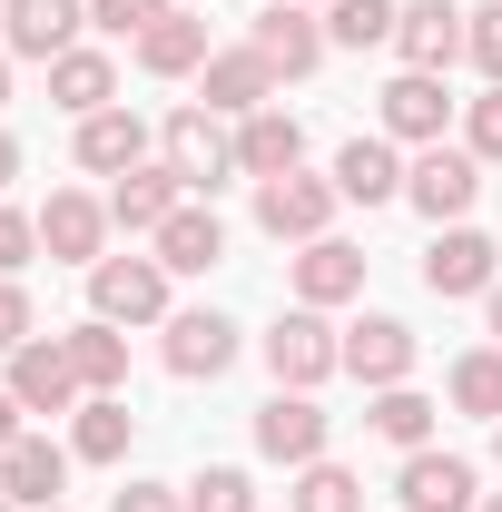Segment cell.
<instances>
[{
  "label": "cell",
  "mask_w": 502,
  "mask_h": 512,
  "mask_svg": "<svg viewBox=\"0 0 502 512\" xmlns=\"http://www.w3.org/2000/svg\"><path fill=\"white\" fill-rule=\"evenodd\" d=\"M158 148H168V168L188 178V197H217L227 178H237V128L217 119V109H168V128H158Z\"/></svg>",
  "instance_id": "cell-1"
},
{
  "label": "cell",
  "mask_w": 502,
  "mask_h": 512,
  "mask_svg": "<svg viewBox=\"0 0 502 512\" xmlns=\"http://www.w3.org/2000/svg\"><path fill=\"white\" fill-rule=\"evenodd\" d=\"M335 207H345V188H335V178H306V168L256 178V227H266L276 247H315V237L335 227Z\"/></svg>",
  "instance_id": "cell-2"
},
{
  "label": "cell",
  "mask_w": 502,
  "mask_h": 512,
  "mask_svg": "<svg viewBox=\"0 0 502 512\" xmlns=\"http://www.w3.org/2000/svg\"><path fill=\"white\" fill-rule=\"evenodd\" d=\"M266 375L296 384V394H315L325 375H345V335L325 325V306H296V316L266 325Z\"/></svg>",
  "instance_id": "cell-3"
},
{
  "label": "cell",
  "mask_w": 502,
  "mask_h": 512,
  "mask_svg": "<svg viewBox=\"0 0 502 512\" xmlns=\"http://www.w3.org/2000/svg\"><path fill=\"white\" fill-rule=\"evenodd\" d=\"M89 316L158 325L168 316V266H158V256H99V266H89Z\"/></svg>",
  "instance_id": "cell-4"
},
{
  "label": "cell",
  "mask_w": 502,
  "mask_h": 512,
  "mask_svg": "<svg viewBox=\"0 0 502 512\" xmlns=\"http://www.w3.org/2000/svg\"><path fill=\"white\" fill-rule=\"evenodd\" d=\"M325 404L315 394H296V384H276L266 404H256V453L266 463H286V473H306V463H325Z\"/></svg>",
  "instance_id": "cell-5"
},
{
  "label": "cell",
  "mask_w": 502,
  "mask_h": 512,
  "mask_svg": "<svg viewBox=\"0 0 502 512\" xmlns=\"http://www.w3.org/2000/svg\"><path fill=\"white\" fill-rule=\"evenodd\" d=\"M79 30H89V0H0V50L10 60H60L79 50Z\"/></svg>",
  "instance_id": "cell-6"
},
{
  "label": "cell",
  "mask_w": 502,
  "mask_h": 512,
  "mask_svg": "<svg viewBox=\"0 0 502 512\" xmlns=\"http://www.w3.org/2000/svg\"><path fill=\"white\" fill-rule=\"evenodd\" d=\"M404 197H414L434 227H463V207L483 197V158H473V148H443V138H434V148L404 168Z\"/></svg>",
  "instance_id": "cell-7"
},
{
  "label": "cell",
  "mask_w": 502,
  "mask_h": 512,
  "mask_svg": "<svg viewBox=\"0 0 502 512\" xmlns=\"http://www.w3.org/2000/svg\"><path fill=\"white\" fill-rule=\"evenodd\" d=\"M10 394H20V414H79V404H89V384H79L60 335H30V345L10 355Z\"/></svg>",
  "instance_id": "cell-8"
},
{
  "label": "cell",
  "mask_w": 502,
  "mask_h": 512,
  "mask_svg": "<svg viewBox=\"0 0 502 512\" xmlns=\"http://www.w3.org/2000/svg\"><path fill=\"white\" fill-rule=\"evenodd\" d=\"M197 109H217V119H256V109H276V69L247 50H207V69H197Z\"/></svg>",
  "instance_id": "cell-9"
},
{
  "label": "cell",
  "mask_w": 502,
  "mask_h": 512,
  "mask_svg": "<svg viewBox=\"0 0 502 512\" xmlns=\"http://www.w3.org/2000/svg\"><path fill=\"white\" fill-rule=\"evenodd\" d=\"M394 503L404 512H473L483 503V473L463 463V453H404V473H394Z\"/></svg>",
  "instance_id": "cell-10"
},
{
  "label": "cell",
  "mask_w": 502,
  "mask_h": 512,
  "mask_svg": "<svg viewBox=\"0 0 502 512\" xmlns=\"http://www.w3.org/2000/svg\"><path fill=\"white\" fill-rule=\"evenodd\" d=\"M493 276H502V237H483V227H443L424 247V286L434 296H493Z\"/></svg>",
  "instance_id": "cell-11"
},
{
  "label": "cell",
  "mask_w": 502,
  "mask_h": 512,
  "mask_svg": "<svg viewBox=\"0 0 502 512\" xmlns=\"http://www.w3.org/2000/svg\"><path fill=\"white\" fill-rule=\"evenodd\" d=\"M414 325L404 316H365V325H345V375L365 384V394H384V384H414Z\"/></svg>",
  "instance_id": "cell-12"
},
{
  "label": "cell",
  "mask_w": 502,
  "mask_h": 512,
  "mask_svg": "<svg viewBox=\"0 0 502 512\" xmlns=\"http://www.w3.org/2000/svg\"><path fill=\"white\" fill-rule=\"evenodd\" d=\"M325 50H335V40H325V20H315L306 0H266V10H256V60L276 69V79H306Z\"/></svg>",
  "instance_id": "cell-13"
},
{
  "label": "cell",
  "mask_w": 502,
  "mask_h": 512,
  "mask_svg": "<svg viewBox=\"0 0 502 512\" xmlns=\"http://www.w3.org/2000/svg\"><path fill=\"white\" fill-rule=\"evenodd\" d=\"M158 355H168L178 384H207V375L237 365V325L217 316V306H188V316H168V345H158Z\"/></svg>",
  "instance_id": "cell-14"
},
{
  "label": "cell",
  "mask_w": 502,
  "mask_h": 512,
  "mask_svg": "<svg viewBox=\"0 0 502 512\" xmlns=\"http://www.w3.org/2000/svg\"><path fill=\"white\" fill-rule=\"evenodd\" d=\"M463 30H473V10H453V0H404V20H394V50L404 69H453L463 60Z\"/></svg>",
  "instance_id": "cell-15"
},
{
  "label": "cell",
  "mask_w": 502,
  "mask_h": 512,
  "mask_svg": "<svg viewBox=\"0 0 502 512\" xmlns=\"http://www.w3.org/2000/svg\"><path fill=\"white\" fill-rule=\"evenodd\" d=\"M40 247L60 256V266H99V247H109V197L50 188V207H40Z\"/></svg>",
  "instance_id": "cell-16"
},
{
  "label": "cell",
  "mask_w": 502,
  "mask_h": 512,
  "mask_svg": "<svg viewBox=\"0 0 502 512\" xmlns=\"http://www.w3.org/2000/svg\"><path fill=\"white\" fill-rule=\"evenodd\" d=\"M443 128H453L443 79H434V69H394V79H384V138H414V148H434Z\"/></svg>",
  "instance_id": "cell-17"
},
{
  "label": "cell",
  "mask_w": 502,
  "mask_h": 512,
  "mask_svg": "<svg viewBox=\"0 0 502 512\" xmlns=\"http://www.w3.org/2000/svg\"><path fill=\"white\" fill-rule=\"evenodd\" d=\"M178 207H188V178L158 158V168H128L119 188H109V227H128V237H158Z\"/></svg>",
  "instance_id": "cell-18"
},
{
  "label": "cell",
  "mask_w": 502,
  "mask_h": 512,
  "mask_svg": "<svg viewBox=\"0 0 502 512\" xmlns=\"http://www.w3.org/2000/svg\"><path fill=\"white\" fill-rule=\"evenodd\" d=\"M69 463H79V453L40 444V434H20V444L0 453V493H10V503H30V512H50V503L69 493Z\"/></svg>",
  "instance_id": "cell-19"
},
{
  "label": "cell",
  "mask_w": 502,
  "mask_h": 512,
  "mask_svg": "<svg viewBox=\"0 0 502 512\" xmlns=\"http://www.w3.org/2000/svg\"><path fill=\"white\" fill-rule=\"evenodd\" d=\"M79 168H89V178H128V168H148V119H138V109H99V119H79Z\"/></svg>",
  "instance_id": "cell-20"
},
{
  "label": "cell",
  "mask_w": 502,
  "mask_h": 512,
  "mask_svg": "<svg viewBox=\"0 0 502 512\" xmlns=\"http://www.w3.org/2000/svg\"><path fill=\"white\" fill-rule=\"evenodd\" d=\"M50 109H69V119L119 109V69H109V50H60V60H50Z\"/></svg>",
  "instance_id": "cell-21"
},
{
  "label": "cell",
  "mask_w": 502,
  "mask_h": 512,
  "mask_svg": "<svg viewBox=\"0 0 502 512\" xmlns=\"http://www.w3.org/2000/svg\"><path fill=\"white\" fill-rule=\"evenodd\" d=\"M286 168H306V128L286 119V109L237 119V178H286Z\"/></svg>",
  "instance_id": "cell-22"
},
{
  "label": "cell",
  "mask_w": 502,
  "mask_h": 512,
  "mask_svg": "<svg viewBox=\"0 0 502 512\" xmlns=\"http://www.w3.org/2000/svg\"><path fill=\"white\" fill-rule=\"evenodd\" d=\"M345 296H365V247L315 237V247L296 256V306H345Z\"/></svg>",
  "instance_id": "cell-23"
},
{
  "label": "cell",
  "mask_w": 502,
  "mask_h": 512,
  "mask_svg": "<svg viewBox=\"0 0 502 512\" xmlns=\"http://www.w3.org/2000/svg\"><path fill=\"white\" fill-rule=\"evenodd\" d=\"M148 247H158V266H168V276H207V266L227 256V227H217V207H197V197H188V207H178Z\"/></svg>",
  "instance_id": "cell-24"
},
{
  "label": "cell",
  "mask_w": 502,
  "mask_h": 512,
  "mask_svg": "<svg viewBox=\"0 0 502 512\" xmlns=\"http://www.w3.org/2000/svg\"><path fill=\"white\" fill-rule=\"evenodd\" d=\"M335 188L355 197V207L404 197V158H394V138H345V148H335Z\"/></svg>",
  "instance_id": "cell-25"
},
{
  "label": "cell",
  "mask_w": 502,
  "mask_h": 512,
  "mask_svg": "<svg viewBox=\"0 0 502 512\" xmlns=\"http://www.w3.org/2000/svg\"><path fill=\"white\" fill-rule=\"evenodd\" d=\"M138 69L148 79H197L207 69V20L197 10H168L158 30H138Z\"/></svg>",
  "instance_id": "cell-26"
},
{
  "label": "cell",
  "mask_w": 502,
  "mask_h": 512,
  "mask_svg": "<svg viewBox=\"0 0 502 512\" xmlns=\"http://www.w3.org/2000/svg\"><path fill=\"white\" fill-rule=\"evenodd\" d=\"M60 345H69V365H79V384H89V394H119V384H128V335H119L109 316L69 325Z\"/></svg>",
  "instance_id": "cell-27"
},
{
  "label": "cell",
  "mask_w": 502,
  "mask_h": 512,
  "mask_svg": "<svg viewBox=\"0 0 502 512\" xmlns=\"http://www.w3.org/2000/svg\"><path fill=\"white\" fill-rule=\"evenodd\" d=\"M365 424H375L384 444L424 453V444H434V424H443V404H434V394H414V384H384V394H375V414H365Z\"/></svg>",
  "instance_id": "cell-28"
},
{
  "label": "cell",
  "mask_w": 502,
  "mask_h": 512,
  "mask_svg": "<svg viewBox=\"0 0 502 512\" xmlns=\"http://www.w3.org/2000/svg\"><path fill=\"white\" fill-rule=\"evenodd\" d=\"M404 20V0H325V40L335 50H384Z\"/></svg>",
  "instance_id": "cell-29"
},
{
  "label": "cell",
  "mask_w": 502,
  "mask_h": 512,
  "mask_svg": "<svg viewBox=\"0 0 502 512\" xmlns=\"http://www.w3.org/2000/svg\"><path fill=\"white\" fill-rule=\"evenodd\" d=\"M69 453H79V463H119V453H128V404H119V394H89V404H79Z\"/></svg>",
  "instance_id": "cell-30"
},
{
  "label": "cell",
  "mask_w": 502,
  "mask_h": 512,
  "mask_svg": "<svg viewBox=\"0 0 502 512\" xmlns=\"http://www.w3.org/2000/svg\"><path fill=\"white\" fill-rule=\"evenodd\" d=\"M453 404H463V414H483V424H502V345L453 355Z\"/></svg>",
  "instance_id": "cell-31"
},
{
  "label": "cell",
  "mask_w": 502,
  "mask_h": 512,
  "mask_svg": "<svg viewBox=\"0 0 502 512\" xmlns=\"http://www.w3.org/2000/svg\"><path fill=\"white\" fill-rule=\"evenodd\" d=\"M296 512H365V483L345 463H306L296 473Z\"/></svg>",
  "instance_id": "cell-32"
},
{
  "label": "cell",
  "mask_w": 502,
  "mask_h": 512,
  "mask_svg": "<svg viewBox=\"0 0 502 512\" xmlns=\"http://www.w3.org/2000/svg\"><path fill=\"white\" fill-rule=\"evenodd\" d=\"M188 512H256V483L237 473V463H207L188 483Z\"/></svg>",
  "instance_id": "cell-33"
},
{
  "label": "cell",
  "mask_w": 502,
  "mask_h": 512,
  "mask_svg": "<svg viewBox=\"0 0 502 512\" xmlns=\"http://www.w3.org/2000/svg\"><path fill=\"white\" fill-rule=\"evenodd\" d=\"M463 148H473L483 168H502V89H483V99H463Z\"/></svg>",
  "instance_id": "cell-34"
},
{
  "label": "cell",
  "mask_w": 502,
  "mask_h": 512,
  "mask_svg": "<svg viewBox=\"0 0 502 512\" xmlns=\"http://www.w3.org/2000/svg\"><path fill=\"white\" fill-rule=\"evenodd\" d=\"M463 60H473V69L502 89V0H483V10H473V30H463Z\"/></svg>",
  "instance_id": "cell-35"
},
{
  "label": "cell",
  "mask_w": 502,
  "mask_h": 512,
  "mask_svg": "<svg viewBox=\"0 0 502 512\" xmlns=\"http://www.w3.org/2000/svg\"><path fill=\"white\" fill-rule=\"evenodd\" d=\"M89 20H99L109 40H138V30H158V20H168V0H89Z\"/></svg>",
  "instance_id": "cell-36"
},
{
  "label": "cell",
  "mask_w": 502,
  "mask_h": 512,
  "mask_svg": "<svg viewBox=\"0 0 502 512\" xmlns=\"http://www.w3.org/2000/svg\"><path fill=\"white\" fill-rule=\"evenodd\" d=\"M30 335H40V325H30V286H20V276H0V355H20Z\"/></svg>",
  "instance_id": "cell-37"
},
{
  "label": "cell",
  "mask_w": 502,
  "mask_h": 512,
  "mask_svg": "<svg viewBox=\"0 0 502 512\" xmlns=\"http://www.w3.org/2000/svg\"><path fill=\"white\" fill-rule=\"evenodd\" d=\"M40 256V217H20V207H0V276H20Z\"/></svg>",
  "instance_id": "cell-38"
},
{
  "label": "cell",
  "mask_w": 502,
  "mask_h": 512,
  "mask_svg": "<svg viewBox=\"0 0 502 512\" xmlns=\"http://www.w3.org/2000/svg\"><path fill=\"white\" fill-rule=\"evenodd\" d=\"M109 512H188V483H178V493H168V483H128Z\"/></svg>",
  "instance_id": "cell-39"
},
{
  "label": "cell",
  "mask_w": 502,
  "mask_h": 512,
  "mask_svg": "<svg viewBox=\"0 0 502 512\" xmlns=\"http://www.w3.org/2000/svg\"><path fill=\"white\" fill-rule=\"evenodd\" d=\"M20 444V394H10V384H0V453Z\"/></svg>",
  "instance_id": "cell-40"
},
{
  "label": "cell",
  "mask_w": 502,
  "mask_h": 512,
  "mask_svg": "<svg viewBox=\"0 0 502 512\" xmlns=\"http://www.w3.org/2000/svg\"><path fill=\"white\" fill-rule=\"evenodd\" d=\"M10 178H20V138L0 128V188H10Z\"/></svg>",
  "instance_id": "cell-41"
},
{
  "label": "cell",
  "mask_w": 502,
  "mask_h": 512,
  "mask_svg": "<svg viewBox=\"0 0 502 512\" xmlns=\"http://www.w3.org/2000/svg\"><path fill=\"white\" fill-rule=\"evenodd\" d=\"M483 325H493V345H502V276H493V296H483Z\"/></svg>",
  "instance_id": "cell-42"
},
{
  "label": "cell",
  "mask_w": 502,
  "mask_h": 512,
  "mask_svg": "<svg viewBox=\"0 0 502 512\" xmlns=\"http://www.w3.org/2000/svg\"><path fill=\"white\" fill-rule=\"evenodd\" d=\"M0 99H10V50H0Z\"/></svg>",
  "instance_id": "cell-43"
},
{
  "label": "cell",
  "mask_w": 502,
  "mask_h": 512,
  "mask_svg": "<svg viewBox=\"0 0 502 512\" xmlns=\"http://www.w3.org/2000/svg\"><path fill=\"white\" fill-rule=\"evenodd\" d=\"M473 512H502V493H483V503H473Z\"/></svg>",
  "instance_id": "cell-44"
},
{
  "label": "cell",
  "mask_w": 502,
  "mask_h": 512,
  "mask_svg": "<svg viewBox=\"0 0 502 512\" xmlns=\"http://www.w3.org/2000/svg\"><path fill=\"white\" fill-rule=\"evenodd\" d=\"M0 512H20V503H10V493H0Z\"/></svg>",
  "instance_id": "cell-45"
},
{
  "label": "cell",
  "mask_w": 502,
  "mask_h": 512,
  "mask_svg": "<svg viewBox=\"0 0 502 512\" xmlns=\"http://www.w3.org/2000/svg\"><path fill=\"white\" fill-rule=\"evenodd\" d=\"M493 453H502V424H493Z\"/></svg>",
  "instance_id": "cell-46"
},
{
  "label": "cell",
  "mask_w": 502,
  "mask_h": 512,
  "mask_svg": "<svg viewBox=\"0 0 502 512\" xmlns=\"http://www.w3.org/2000/svg\"><path fill=\"white\" fill-rule=\"evenodd\" d=\"M50 512H69V503H50Z\"/></svg>",
  "instance_id": "cell-47"
},
{
  "label": "cell",
  "mask_w": 502,
  "mask_h": 512,
  "mask_svg": "<svg viewBox=\"0 0 502 512\" xmlns=\"http://www.w3.org/2000/svg\"><path fill=\"white\" fill-rule=\"evenodd\" d=\"M306 10H315V0H306Z\"/></svg>",
  "instance_id": "cell-48"
}]
</instances>
